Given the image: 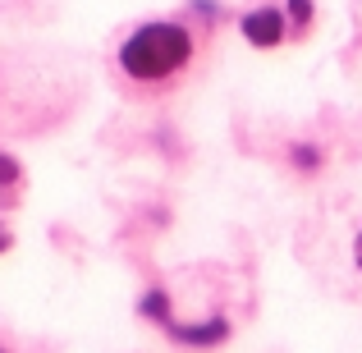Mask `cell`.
Masks as SVG:
<instances>
[{"label": "cell", "instance_id": "obj_8", "mask_svg": "<svg viewBox=\"0 0 362 353\" xmlns=\"http://www.w3.org/2000/svg\"><path fill=\"white\" fill-rule=\"evenodd\" d=\"M0 353H5V349H0Z\"/></svg>", "mask_w": 362, "mask_h": 353}, {"label": "cell", "instance_id": "obj_1", "mask_svg": "<svg viewBox=\"0 0 362 353\" xmlns=\"http://www.w3.org/2000/svg\"><path fill=\"white\" fill-rule=\"evenodd\" d=\"M197 23L193 18H151L138 23L115 51V69L129 88L138 92H160L179 83L197 60Z\"/></svg>", "mask_w": 362, "mask_h": 353}, {"label": "cell", "instance_id": "obj_6", "mask_svg": "<svg viewBox=\"0 0 362 353\" xmlns=\"http://www.w3.org/2000/svg\"><path fill=\"white\" fill-rule=\"evenodd\" d=\"M354 262H358V271H362V230H358V238H354Z\"/></svg>", "mask_w": 362, "mask_h": 353}, {"label": "cell", "instance_id": "obj_2", "mask_svg": "<svg viewBox=\"0 0 362 353\" xmlns=\"http://www.w3.org/2000/svg\"><path fill=\"white\" fill-rule=\"evenodd\" d=\"M239 33L247 37V46H262V51H271V46H280L284 37H293V28H289V14H284V9L257 5V9H247V14L239 18Z\"/></svg>", "mask_w": 362, "mask_h": 353}, {"label": "cell", "instance_id": "obj_3", "mask_svg": "<svg viewBox=\"0 0 362 353\" xmlns=\"http://www.w3.org/2000/svg\"><path fill=\"white\" fill-rule=\"evenodd\" d=\"M284 14H289L293 37H303L312 28V18H317V5H312V0H284Z\"/></svg>", "mask_w": 362, "mask_h": 353}, {"label": "cell", "instance_id": "obj_5", "mask_svg": "<svg viewBox=\"0 0 362 353\" xmlns=\"http://www.w3.org/2000/svg\"><path fill=\"white\" fill-rule=\"evenodd\" d=\"M18 179H23V170H18V161L9 156V151H0V193H5V188L14 193V188H18Z\"/></svg>", "mask_w": 362, "mask_h": 353}, {"label": "cell", "instance_id": "obj_4", "mask_svg": "<svg viewBox=\"0 0 362 353\" xmlns=\"http://www.w3.org/2000/svg\"><path fill=\"white\" fill-rule=\"evenodd\" d=\"M289 161H293V170H303V175H317L321 170V147L317 142H293Z\"/></svg>", "mask_w": 362, "mask_h": 353}, {"label": "cell", "instance_id": "obj_7", "mask_svg": "<svg viewBox=\"0 0 362 353\" xmlns=\"http://www.w3.org/2000/svg\"><path fill=\"white\" fill-rule=\"evenodd\" d=\"M5 248H9V230H5V225H0V253H5Z\"/></svg>", "mask_w": 362, "mask_h": 353}]
</instances>
